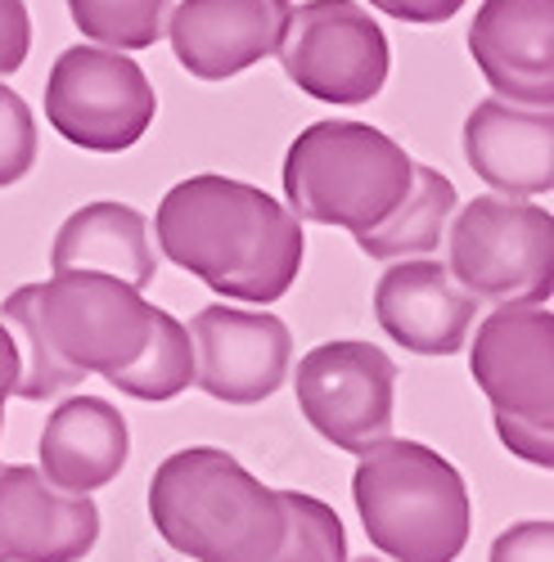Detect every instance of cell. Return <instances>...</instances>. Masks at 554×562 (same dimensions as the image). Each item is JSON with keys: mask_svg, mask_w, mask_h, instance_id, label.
I'll return each instance as SVG.
<instances>
[{"mask_svg": "<svg viewBox=\"0 0 554 562\" xmlns=\"http://www.w3.org/2000/svg\"><path fill=\"white\" fill-rule=\"evenodd\" d=\"M356 459L352 495L369 544L397 562H455L465 553L474 508L451 459L392 437Z\"/></svg>", "mask_w": 554, "mask_h": 562, "instance_id": "277c9868", "label": "cell"}, {"mask_svg": "<svg viewBox=\"0 0 554 562\" xmlns=\"http://www.w3.org/2000/svg\"><path fill=\"white\" fill-rule=\"evenodd\" d=\"M451 212H455V184L442 171L414 162L406 199L375 229L356 234V244H361L365 257H375V261H401V257L433 252L442 244V234H446Z\"/></svg>", "mask_w": 554, "mask_h": 562, "instance_id": "d6986e66", "label": "cell"}, {"mask_svg": "<svg viewBox=\"0 0 554 562\" xmlns=\"http://www.w3.org/2000/svg\"><path fill=\"white\" fill-rule=\"evenodd\" d=\"M195 383V347H190V329L167 315L163 306L154 311L149 338L126 369L109 373V387L135 396V401H171Z\"/></svg>", "mask_w": 554, "mask_h": 562, "instance_id": "ffe728a7", "label": "cell"}, {"mask_svg": "<svg viewBox=\"0 0 554 562\" xmlns=\"http://www.w3.org/2000/svg\"><path fill=\"white\" fill-rule=\"evenodd\" d=\"M195 383L230 405H257L275 396L289 379L293 338L280 315L203 306L190 319Z\"/></svg>", "mask_w": 554, "mask_h": 562, "instance_id": "8fae6325", "label": "cell"}, {"mask_svg": "<svg viewBox=\"0 0 554 562\" xmlns=\"http://www.w3.org/2000/svg\"><path fill=\"white\" fill-rule=\"evenodd\" d=\"M96 540V499L59 491L41 468L0 463V562H77Z\"/></svg>", "mask_w": 554, "mask_h": 562, "instance_id": "7c38bea8", "label": "cell"}, {"mask_svg": "<svg viewBox=\"0 0 554 562\" xmlns=\"http://www.w3.org/2000/svg\"><path fill=\"white\" fill-rule=\"evenodd\" d=\"M469 55L500 100L550 109L554 100V0H483Z\"/></svg>", "mask_w": 554, "mask_h": 562, "instance_id": "5bb4252c", "label": "cell"}, {"mask_svg": "<svg viewBox=\"0 0 554 562\" xmlns=\"http://www.w3.org/2000/svg\"><path fill=\"white\" fill-rule=\"evenodd\" d=\"M365 5H375L388 19H401V23H414V27H437V23L455 19L469 0H365Z\"/></svg>", "mask_w": 554, "mask_h": 562, "instance_id": "484cf974", "label": "cell"}, {"mask_svg": "<svg viewBox=\"0 0 554 562\" xmlns=\"http://www.w3.org/2000/svg\"><path fill=\"white\" fill-rule=\"evenodd\" d=\"M149 518L195 562H270L285 536V491L262 486L235 454L190 446L158 463Z\"/></svg>", "mask_w": 554, "mask_h": 562, "instance_id": "3957f363", "label": "cell"}, {"mask_svg": "<svg viewBox=\"0 0 554 562\" xmlns=\"http://www.w3.org/2000/svg\"><path fill=\"white\" fill-rule=\"evenodd\" d=\"M451 274L487 302H550L554 289V221L545 207L483 194L451 212Z\"/></svg>", "mask_w": 554, "mask_h": 562, "instance_id": "52a82bcc", "label": "cell"}, {"mask_svg": "<svg viewBox=\"0 0 554 562\" xmlns=\"http://www.w3.org/2000/svg\"><path fill=\"white\" fill-rule=\"evenodd\" d=\"M491 562H554V527L519 522L491 544Z\"/></svg>", "mask_w": 554, "mask_h": 562, "instance_id": "cb8c5ba5", "label": "cell"}, {"mask_svg": "<svg viewBox=\"0 0 554 562\" xmlns=\"http://www.w3.org/2000/svg\"><path fill=\"white\" fill-rule=\"evenodd\" d=\"M154 113L158 95L145 68L109 45H73L45 81V122L77 149L122 154L141 145Z\"/></svg>", "mask_w": 554, "mask_h": 562, "instance_id": "ba28073f", "label": "cell"}, {"mask_svg": "<svg viewBox=\"0 0 554 562\" xmlns=\"http://www.w3.org/2000/svg\"><path fill=\"white\" fill-rule=\"evenodd\" d=\"M465 158L500 194L554 190V117L536 104L483 100L465 122Z\"/></svg>", "mask_w": 554, "mask_h": 562, "instance_id": "2e32d148", "label": "cell"}, {"mask_svg": "<svg viewBox=\"0 0 554 562\" xmlns=\"http://www.w3.org/2000/svg\"><path fill=\"white\" fill-rule=\"evenodd\" d=\"M270 562H347L343 518L325 499L285 491V536Z\"/></svg>", "mask_w": 554, "mask_h": 562, "instance_id": "7402d4cb", "label": "cell"}, {"mask_svg": "<svg viewBox=\"0 0 554 562\" xmlns=\"http://www.w3.org/2000/svg\"><path fill=\"white\" fill-rule=\"evenodd\" d=\"M356 562H379V558H356Z\"/></svg>", "mask_w": 554, "mask_h": 562, "instance_id": "83f0119b", "label": "cell"}, {"mask_svg": "<svg viewBox=\"0 0 554 562\" xmlns=\"http://www.w3.org/2000/svg\"><path fill=\"white\" fill-rule=\"evenodd\" d=\"M32 45V19L23 0H0V77L23 68Z\"/></svg>", "mask_w": 554, "mask_h": 562, "instance_id": "d4e9b609", "label": "cell"}, {"mask_svg": "<svg viewBox=\"0 0 554 562\" xmlns=\"http://www.w3.org/2000/svg\"><path fill=\"white\" fill-rule=\"evenodd\" d=\"M14 383H19V347L5 324H0V414H5V401L14 396Z\"/></svg>", "mask_w": 554, "mask_h": 562, "instance_id": "4316f807", "label": "cell"}, {"mask_svg": "<svg viewBox=\"0 0 554 562\" xmlns=\"http://www.w3.org/2000/svg\"><path fill=\"white\" fill-rule=\"evenodd\" d=\"M154 239L208 289L240 302H280L302 270V225L266 190L230 176L171 184L154 212Z\"/></svg>", "mask_w": 554, "mask_h": 562, "instance_id": "6da1fadb", "label": "cell"}, {"mask_svg": "<svg viewBox=\"0 0 554 562\" xmlns=\"http://www.w3.org/2000/svg\"><path fill=\"white\" fill-rule=\"evenodd\" d=\"M55 270H96L131 289H149L158 279V252L149 244V221L126 203H86L77 207L51 248Z\"/></svg>", "mask_w": 554, "mask_h": 562, "instance_id": "ac0fdd59", "label": "cell"}, {"mask_svg": "<svg viewBox=\"0 0 554 562\" xmlns=\"http://www.w3.org/2000/svg\"><path fill=\"white\" fill-rule=\"evenodd\" d=\"M289 5L293 0H180L163 36H171L185 72L225 81L275 55Z\"/></svg>", "mask_w": 554, "mask_h": 562, "instance_id": "4fadbf2b", "label": "cell"}, {"mask_svg": "<svg viewBox=\"0 0 554 562\" xmlns=\"http://www.w3.org/2000/svg\"><path fill=\"white\" fill-rule=\"evenodd\" d=\"M280 68L311 100L365 104L388 81V36L356 0H307L289 5L280 32Z\"/></svg>", "mask_w": 554, "mask_h": 562, "instance_id": "9c48e42d", "label": "cell"}, {"mask_svg": "<svg viewBox=\"0 0 554 562\" xmlns=\"http://www.w3.org/2000/svg\"><path fill=\"white\" fill-rule=\"evenodd\" d=\"M375 315L384 334L414 356H451L465 347L478 297L459 289V279L442 261H401L375 289Z\"/></svg>", "mask_w": 554, "mask_h": 562, "instance_id": "9a60e30c", "label": "cell"}, {"mask_svg": "<svg viewBox=\"0 0 554 562\" xmlns=\"http://www.w3.org/2000/svg\"><path fill=\"white\" fill-rule=\"evenodd\" d=\"M77 32L109 50H149L167 32L171 0H68Z\"/></svg>", "mask_w": 554, "mask_h": 562, "instance_id": "44dd1931", "label": "cell"}, {"mask_svg": "<svg viewBox=\"0 0 554 562\" xmlns=\"http://www.w3.org/2000/svg\"><path fill=\"white\" fill-rule=\"evenodd\" d=\"M554 315L545 302H500L474 334L469 369L491 401L496 432L519 459L554 463V396H550Z\"/></svg>", "mask_w": 554, "mask_h": 562, "instance_id": "8992f818", "label": "cell"}, {"mask_svg": "<svg viewBox=\"0 0 554 562\" xmlns=\"http://www.w3.org/2000/svg\"><path fill=\"white\" fill-rule=\"evenodd\" d=\"M414 162L365 122H311L285 154V194L298 221L375 229L410 190Z\"/></svg>", "mask_w": 554, "mask_h": 562, "instance_id": "5b68a950", "label": "cell"}, {"mask_svg": "<svg viewBox=\"0 0 554 562\" xmlns=\"http://www.w3.org/2000/svg\"><path fill=\"white\" fill-rule=\"evenodd\" d=\"M154 311L141 289L96 270H55L45 284L5 297L0 324L19 347L14 396L51 401L81 387L90 373H118L141 356Z\"/></svg>", "mask_w": 554, "mask_h": 562, "instance_id": "7a4b0ae2", "label": "cell"}, {"mask_svg": "<svg viewBox=\"0 0 554 562\" xmlns=\"http://www.w3.org/2000/svg\"><path fill=\"white\" fill-rule=\"evenodd\" d=\"M126 450V418L104 396H73L51 414L36 459L45 482L73 495H90L122 473Z\"/></svg>", "mask_w": 554, "mask_h": 562, "instance_id": "e0dca14e", "label": "cell"}, {"mask_svg": "<svg viewBox=\"0 0 554 562\" xmlns=\"http://www.w3.org/2000/svg\"><path fill=\"white\" fill-rule=\"evenodd\" d=\"M36 162V122L19 90L0 86V184H14Z\"/></svg>", "mask_w": 554, "mask_h": 562, "instance_id": "603a6c76", "label": "cell"}, {"mask_svg": "<svg viewBox=\"0 0 554 562\" xmlns=\"http://www.w3.org/2000/svg\"><path fill=\"white\" fill-rule=\"evenodd\" d=\"M298 405L330 446L365 454L392 437L397 364L369 342H320L298 364Z\"/></svg>", "mask_w": 554, "mask_h": 562, "instance_id": "30bf717a", "label": "cell"}]
</instances>
